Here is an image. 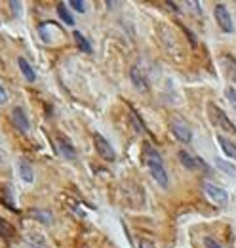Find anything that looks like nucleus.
<instances>
[{
	"mask_svg": "<svg viewBox=\"0 0 236 248\" xmlns=\"http://www.w3.org/2000/svg\"><path fill=\"white\" fill-rule=\"evenodd\" d=\"M143 160H145V164H147L150 176L154 178V182H156L158 186L164 187V189L170 186V178H168V172H166L164 160H162L160 153H158V151H156L148 141L143 145Z\"/></svg>",
	"mask_w": 236,
	"mask_h": 248,
	"instance_id": "1",
	"label": "nucleus"
},
{
	"mask_svg": "<svg viewBox=\"0 0 236 248\" xmlns=\"http://www.w3.org/2000/svg\"><path fill=\"white\" fill-rule=\"evenodd\" d=\"M207 115H209L211 123L215 124L217 128H221V130H225V132H233V134H236L235 123L227 117V113H225L219 105H215V103H207Z\"/></svg>",
	"mask_w": 236,
	"mask_h": 248,
	"instance_id": "2",
	"label": "nucleus"
},
{
	"mask_svg": "<svg viewBox=\"0 0 236 248\" xmlns=\"http://www.w3.org/2000/svg\"><path fill=\"white\" fill-rule=\"evenodd\" d=\"M202 193L207 201L215 206H225L229 202V193L219 186H213L209 182H202Z\"/></svg>",
	"mask_w": 236,
	"mask_h": 248,
	"instance_id": "3",
	"label": "nucleus"
},
{
	"mask_svg": "<svg viewBox=\"0 0 236 248\" xmlns=\"http://www.w3.org/2000/svg\"><path fill=\"white\" fill-rule=\"evenodd\" d=\"M93 145H95V151L99 153L101 158H105V160H115L117 158V153H115V149L111 147V143L101 136V134H93Z\"/></svg>",
	"mask_w": 236,
	"mask_h": 248,
	"instance_id": "4",
	"label": "nucleus"
},
{
	"mask_svg": "<svg viewBox=\"0 0 236 248\" xmlns=\"http://www.w3.org/2000/svg\"><path fill=\"white\" fill-rule=\"evenodd\" d=\"M213 14H215V21H217V25H219L221 31L233 32V19H231V14H229V10H227L223 4H217L215 10H213Z\"/></svg>",
	"mask_w": 236,
	"mask_h": 248,
	"instance_id": "5",
	"label": "nucleus"
},
{
	"mask_svg": "<svg viewBox=\"0 0 236 248\" xmlns=\"http://www.w3.org/2000/svg\"><path fill=\"white\" fill-rule=\"evenodd\" d=\"M172 134L176 136L181 143H191V141H192V132H191V128L187 126V123H183L181 119H176V121L172 123Z\"/></svg>",
	"mask_w": 236,
	"mask_h": 248,
	"instance_id": "6",
	"label": "nucleus"
},
{
	"mask_svg": "<svg viewBox=\"0 0 236 248\" xmlns=\"http://www.w3.org/2000/svg\"><path fill=\"white\" fill-rule=\"evenodd\" d=\"M12 123L19 132H27L29 130V119L25 115V111L21 107H14L12 109Z\"/></svg>",
	"mask_w": 236,
	"mask_h": 248,
	"instance_id": "7",
	"label": "nucleus"
},
{
	"mask_svg": "<svg viewBox=\"0 0 236 248\" xmlns=\"http://www.w3.org/2000/svg\"><path fill=\"white\" fill-rule=\"evenodd\" d=\"M130 78H132V82L135 84L137 90H143V92H147L148 90L147 78H145V75H143L137 67H132V71H130Z\"/></svg>",
	"mask_w": 236,
	"mask_h": 248,
	"instance_id": "8",
	"label": "nucleus"
},
{
	"mask_svg": "<svg viewBox=\"0 0 236 248\" xmlns=\"http://www.w3.org/2000/svg\"><path fill=\"white\" fill-rule=\"evenodd\" d=\"M217 143L221 145V149H223V153H225V155L231 156L233 160H236V145L231 141V140H227L225 136L217 134Z\"/></svg>",
	"mask_w": 236,
	"mask_h": 248,
	"instance_id": "9",
	"label": "nucleus"
},
{
	"mask_svg": "<svg viewBox=\"0 0 236 248\" xmlns=\"http://www.w3.org/2000/svg\"><path fill=\"white\" fill-rule=\"evenodd\" d=\"M19 178H21L23 182H27V184H30V182L34 180L32 166L29 164V160H25V158H21V160H19Z\"/></svg>",
	"mask_w": 236,
	"mask_h": 248,
	"instance_id": "10",
	"label": "nucleus"
},
{
	"mask_svg": "<svg viewBox=\"0 0 236 248\" xmlns=\"http://www.w3.org/2000/svg\"><path fill=\"white\" fill-rule=\"evenodd\" d=\"M177 158L181 160V164H183L187 170H194V168L198 166V158H194V156L191 155V153H187V151H179V153H177Z\"/></svg>",
	"mask_w": 236,
	"mask_h": 248,
	"instance_id": "11",
	"label": "nucleus"
},
{
	"mask_svg": "<svg viewBox=\"0 0 236 248\" xmlns=\"http://www.w3.org/2000/svg\"><path fill=\"white\" fill-rule=\"evenodd\" d=\"M59 151L65 155V158H71V160L76 158V151H74V147L71 145V141L67 138H59Z\"/></svg>",
	"mask_w": 236,
	"mask_h": 248,
	"instance_id": "12",
	"label": "nucleus"
},
{
	"mask_svg": "<svg viewBox=\"0 0 236 248\" xmlns=\"http://www.w3.org/2000/svg\"><path fill=\"white\" fill-rule=\"evenodd\" d=\"M221 63H223V67H225V71H227L229 78L236 80V60L235 58H233V56H229V54H225V56L221 58Z\"/></svg>",
	"mask_w": 236,
	"mask_h": 248,
	"instance_id": "13",
	"label": "nucleus"
},
{
	"mask_svg": "<svg viewBox=\"0 0 236 248\" xmlns=\"http://www.w3.org/2000/svg\"><path fill=\"white\" fill-rule=\"evenodd\" d=\"M17 65H19V69H21L23 77H25L29 82H34V78H36V73H34V69L30 67V63L27 62L25 58H19V60H17Z\"/></svg>",
	"mask_w": 236,
	"mask_h": 248,
	"instance_id": "14",
	"label": "nucleus"
},
{
	"mask_svg": "<svg viewBox=\"0 0 236 248\" xmlns=\"http://www.w3.org/2000/svg\"><path fill=\"white\" fill-rule=\"evenodd\" d=\"M0 237L6 239V241H12L15 237V229L12 227V223H8L6 219L0 217Z\"/></svg>",
	"mask_w": 236,
	"mask_h": 248,
	"instance_id": "15",
	"label": "nucleus"
},
{
	"mask_svg": "<svg viewBox=\"0 0 236 248\" xmlns=\"http://www.w3.org/2000/svg\"><path fill=\"white\" fill-rule=\"evenodd\" d=\"M30 216L34 217V219H38L40 223H44V225H50L52 221H54V216H52V212H48V210H30Z\"/></svg>",
	"mask_w": 236,
	"mask_h": 248,
	"instance_id": "16",
	"label": "nucleus"
},
{
	"mask_svg": "<svg viewBox=\"0 0 236 248\" xmlns=\"http://www.w3.org/2000/svg\"><path fill=\"white\" fill-rule=\"evenodd\" d=\"M25 245H27V248H48L46 239L42 235H29L25 239Z\"/></svg>",
	"mask_w": 236,
	"mask_h": 248,
	"instance_id": "17",
	"label": "nucleus"
},
{
	"mask_svg": "<svg viewBox=\"0 0 236 248\" xmlns=\"http://www.w3.org/2000/svg\"><path fill=\"white\" fill-rule=\"evenodd\" d=\"M58 14H59V17H61V21H65V25H74L73 16H71V12L67 10V6H65L63 2L58 4Z\"/></svg>",
	"mask_w": 236,
	"mask_h": 248,
	"instance_id": "18",
	"label": "nucleus"
},
{
	"mask_svg": "<svg viewBox=\"0 0 236 248\" xmlns=\"http://www.w3.org/2000/svg\"><path fill=\"white\" fill-rule=\"evenodd\" d=\"M74 40H76V46H78L82 52H86V54H89V52H91L89 42L86 40V36H84L80 31H74Z\"/></svg>",
	"mask_w": 236,
	"mask_h": 248,
	"instance_id": "19",
	"label": "nucleus"
},
{
	"mask_svg": "<svg viewBox=\"0 0 236 248\" xmlns=\"http://www.w3.org/2000/svg\"><path fill=\"white\" fill-rule=\"evenodd\" d=\"M130 123L133 124V128H135V132H137V134H143V132H147V128L143 126L141 119L137 117V113H135L132 107H130Z\"/></svg>",
	"mask_w": 236,
	"mask_h": 248,
	"instance_id": "20",
	"label": "nucleus"
},
{
	"mask_svg": "<svg viewBox=\"0 0 236 248\" xmlns=\"http://www.w3.org/2000/svg\"><path fill=\"white\" fill-rule=\"evenodd\" d=\"M215 164H217V168H221V170H225L227 174H236V168L235 166H231V164H227L223 158H215Z\"/></svg>",
	"mask_w": 236,
	"mask_h": 248,
	"instance_id": "21",
	"label": "nucleus"
},
{
	"mask_svg": "<svg viewBox=\"0 0 236 248\" xmlns=\"http://www.w3.org/2000/svg\"><path fill=\"white\" fill-rule=\"evenodd\" d=\"M69 6L74 8L78 14H86V2H82V0H71Z\"/></svg>",
	"mask_w": 236,
	"mask_h": 248,
	"instance_id": "22",
	"label": "nucleus"
},
{
	"mask_svg": "<svg viewBox=\"0 0 236 248\" xmlns=\"http://www.w3.org/2000/svg\"><path fill=\"white\" fill-rule=\"evenodd\" d=\"M225 95L229 97V101L233 103V107L236 109V88H233V86H229V88L225 90Z\"/></svg>",
	"mask_w": 236,
	"mask_h": 248,
	"instance_id": "23",
	"label": "nucleus"
},
{
	"mask_svg": "<svg viewBox=\"0 0 236 248\" xmlns=\"http://www.w3.org/2000/svg\"><path fill=\"white\" fill-rule=\"evenodd\" d=\"M204 247L206 248H221V245L217 241H213L211 237H204Z\"/></svg>",
	"mask_w": 236,
	"mask_h": 248,
	"instance_id": "24",
	"label": "nucleus"
},
{
	"mask_svg": "<svg viewBox=\"0 0 236 248\" xmlns=\"http://www.w3.org/2000/svg\"><path fill=\"white\" fill-rule=\"evenodd\" d=\"M10 8L14 10V14H15V16H17V14H21V2L12 0V2H10Z\"/></svg>",
	"mask_w": 236,
	"mask_h": 248,
	"instance_id": "25",
	"label": "nucleus"
},
{
	"mask_svg": "<svg viewBox=\"0 0 236 248\" xmlns=\"http://www.w3.org/2000/svg\"><path fill=\"white\" fill-rule=\"evenodd\" d=\"M139 248H156V247H154L148 239H141V241H139Z\"/></svg>",
	"mask_w": 236,
	"mask_h": 248,
	"instance_id": "26",
	"label": "nucleus"
},
{
	"mask_svg": "<svg viewBox=\"0 0 236 248\" xmlns=\"http://www.w3.org/2000/svg\"><path fill=\"white\" fill-rule=\"evenodd\" d=\"M6 101H8V93H6V90H4V86L0 84V105L6 103Z\"/></svg>",
	"mask_w": 236,
	"mask_h": 248,
	"instance_id": "27",
	"label": "nucleus"
},
{
	"mask_svg": "<svg viewBox=\"0 0 236 248\" xmlns=\"http://www.w3.org/2000/svg\"><path fill=\"white\" fill-rule=\"evenodd\" d=\"M166 6H168V8H172L174 12H179V10H177V4H176V2H166Z\"/></svg>",
	"mask_w": 236,
	"mask_h": 248,
	"instance_id": "28",
	"label": "nucleus"
},
{
	"mask_svg": "<svg viewBox=\"0 0 236 248\" xmlns=\"http://www.w3.org/2000/svg\"><path fill=\"white\" fill-rule=\"evenodd\" d=\"M107 4V8H115V6H118V2H105Z\"/></svg>",
	"mask_w": 236,
	"mask_h": 248,
	"instance_id": "29",
	"label": "nucleus"
}]
</instances>
